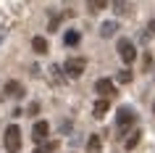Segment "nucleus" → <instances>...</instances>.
<instances>
[{
	"instance_id": "8",
	"label": "nucleus",
	"mask_w": 155,
	"mask_h": 153,
	"mask_svg": "<svg viewBox=\"0 0 155 153\" xmlns=\"http://www.w3.org/2000/svg\"><path fill=\"white\" fill-rule=\"evenodd\" d=\"M108 111H110V98H100L97 103L92 106V113H95L97 119H103V116H105Z\"/></svg>"
},
{
	"instance_id": "5",
	"label": "nucleus",
	"mask_w": 155,
	"mask_h": 153,
	"mask_svg": "<svg viewBox=\"0 0 155 153\" xmlns=\"http://www.w3.org/2000/svg\"><path fill=\"white\" fill-rule=\"evenodd\" d=\"M134 119H137V116H134V111H131L129 106H124V108H118V113H116V124H118V127H129V124H134Z\"/></svg>"
},
{
	"instance_id": "15",
	"label": "nucleus",
	"mask_w": 155,
	"mask_h": 153,
	"mask_svg": "<svg viewBox=\"0 0 155 153\" xmlns=\"http://www.w3.org/2000/svg\"><path fill=\"white\" fill-rule=\"evenodd\" d=\"M87 151L90 153H100V135H92L87 140Z\"/></svg>"
},
{
	"instance_id": "14",
	"label": "nucleus",
	"mask_w": 155,
	"mask_h": 153,
	"mask_svg": "<svg viewBox=\"0 0 155 153\" xmlns=\"http://www.w3.org/2000/svg\"><path fill=\"white\" fill-rule=\"evenodd\" d=\"M113 11L118 13V16H124V13H129V11H131V5L126 3V0H116V3H113Z\"/></svg>"
},
{
	"instance_id": "12",
	"label": "nucleus",
	"mask_w": 155,
	"mask_h": 153,
	"mask_svg": "<svg viewBox=\"0 0 155 153\" xmlns=\"http://www.w3.org/2000/svg\"><path fill=\"white\" fill-rule=\"evenodd\" d=\"M87 8L92 13H100L103 8H108V0H87Z\"/></svg>"
},
{
	"instance_id": "9",
	"label": "nucleus",
	"mask_w": 155,
	"mask_h": 153,
	"mask_svg": "<svg viewBox=\"0 0 155 153\" xmlns=\"http://www.w3.org/2000/svg\"><path fill=\"white\" fill-rule=\"evenodd\" d=\"M79 40H82V34L76 32V29H68V32L63 34V45H68V48H76Z\"/></svg>"
},
{
	"instance_id": "6",
	"label": "nucleus",
	"mask_w": 155,
	"mask_h": 153,
	"mask_svg": "<svg viewBox=\"0 0 155 153\" xmlns=\"http://www.w3.org/2000/svg\"><path fill=\"white\" fill-rule=\"evenodd\" d=\"M48 135H50V124L48 121H34V127H32V140L34 143H42Z\"/></svg>"
},
{
	"instance_id": "11",
	"label": "nucleus",
	"mask_w": 155,
	"mask_h": 153,
	"mask_svg": "<svg viewBox=\"0 0 155 153\" xmlns=\"http://www.w3.org/2000/svg\"><path fill=\"white\" fill-rule=\"evenodd\" d=\"M118 32V24L116 21H105V24H100V37H113Z\"/></svg>"
},
{
	"instance_id": "3",
	"label": "nucleus",
	"mask_w": 155,
	"mask_h": 153,
	"mask_svg": "<svg viewBox=\"0 0 155 153\" xmlns=\"http://www.w3.org/2000/svg\"><path fill=\"white\" fill-rule=\"evenodd\" d=\"M116 50H118V56H121V61H124L126 66H131L134 61H137V48H134V45H131L126 37H121V40H118Z\"/></svg>"
},
{
	"instance_id": "16",
	"label": "nucleus",
	"mask_w": 155,
	"mask_h": 153,
	"mask_svg": "<svg viewBox=\"0 0 155 153\" xmlns=\"http://www.w3.org/2000/svg\"><path fill=\"white\" fill-rule=\"evenodd\" d=\"M131 77H134V74H131L129 69H124V71H118V77H116V79L121 82V85H129V82H131Z\"/></svg>"
},
{
	"instance_id": "10",
	"label": "nucleus",
	"mask_w": 155,
	"mask_h": 153,
	"mask_svg": "<svg viewBox=\"0 0 155 153\" xmlns=\"http://www.w3.org/2000/svg\"><path fill=\"white\" fill-rule=\"evenodd\" d=\"M32 50H34V53H40V56H45V53L50 50V45H48L45 37H34V40H32Z\"/></svg>"
},
{
	"instance_id": "4",
	"label": "nucleus",
	"mask_w": 155,
	"mask_h": 153,
	"mask_svg": "<svg viewBox=\"0 0 155 153\" xmlns=\"http://www.w3.org/2000/svg\"><path fill=\"white\" fill-rule=\"evenodd\" d=\"M95 92H97L100 98H113V95H116V85H113V79H108V77L97 79V82H95Z\"/></svg>"
},
{
	"instance_id": "20",
	"label": "nucleus",
	"mask_w": 155,
	"mask_h": 153,
	"mask_svg": "<svg viewBox=\"0 0 155 153\" xmlns=\"http://www.w3.org/2000/svg\"><path fill=\"white\" fill-rule=\"evenodd\" d=\"M153 113H155V103H153Z\"/></svg>"
},
{
	"instance_id": "19",
	"label": "nucleus",
	"mask_w": 155,
	"mask_h": 153,
	"mask_svg": "<svg viewBox=\"0 0 155 153\" xmlns=\"http://www.w3.org/2000/svg\"><path fill=\"white\" fill-rule=\"evenodd\" d=\"M147 29H150V32L155 34V19H153V21H150V24H147Z\"/></svg>"
},
{
	"instance_id": "1",
	"label": "nucleus",
	"mask_w": 155,
	"mask_h": 153,
	"mask_svg": "<svg viewBox=\"0 0 155 153\" xmlns=\"http://www.w3.org/2000/svg\"><path fill=\"white\" fill-rule=\"evenodd\" d=\"M63 71L68 74L71 79H79V77L87 71V58H82V56H76V58H66Z\"/></svg>"
},
{
	"instance_id": "2",
	"label": "nucleus",
	"mask_w": 155,
	"mask_h": 153,
	"mask_svg": "<svg viewBox=\"0 0 155 153\" xmlns=\"http://www.w3.org/2000/svg\"><path fill=\"white\" fill-rule=\"evenodd\" d=\"M3 143H5V151L8 153H16L18 148H21V129H18L16 124H11V127L5 129V135H3Z\"/></svg>"
},
{
	"instance_id": "17",
	"label": "nucleus",
	"mask_w": 155,
	"mask_h": 153,
	"mask_svg": "<svg viewBox=\"0 0 155 153\" xmlns=\"http://www.w3.org/2000/svg\"><path fill=\"white\" fill-rule=\"evenodd\" d=\"M58 24H61V16H53V19H50V32H58Z\"/></svg>"
},
{
	"instance_id": "7",
	"label": "nucleus",
	"mask_w": 155,
	"mask_h": 153,
	"mask_svg": "<svg viewBox=\"0 0 155 153\" xmlns=\"http://www.w3.org/2000/svg\"><path fill=\"white\" fill-rule=\"evenodd\" d=\"M3 92H5L8 98H21V95H24V87H21V82L11 79V82H5V87H3Z\"/></svg>"
},
{
	"instance_id": "18",
	"label": "nucleus",
	"mask_w": 155,
	"mask_h": 153,
	"mask_svg": "<svg viewBox=\"0 0 155 153\" xmlns=\"http://www.w3.org/2000/svg\"><path fill=\"white\" fill-rule=\"evenodd\" d=\"M37 113H40V103H32L29 106V116H37Z\"/></svg>"
},
{
	"instance_id": "13",
	"label": "nucleus",
	"mask_w": 155,
	"mask_h": 153,
	"mask_svg": "<svg viewBox=\"0 0 155 153\" xmlns=\"http://www.w3.org/2000/svg\"><path fill=\"white\" fill-rule=\"evenodd\" d=\"M139 140H142V132H139V129H137V132H131V137H129V140H126V143H124V148H126V151H134V148H137V143H139Z\"/></svg>"
}]
</instances>
